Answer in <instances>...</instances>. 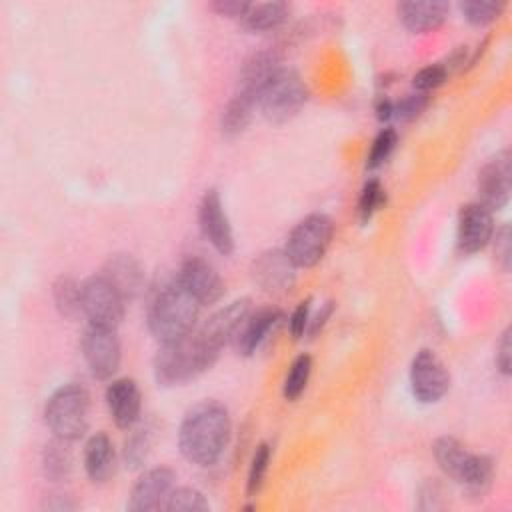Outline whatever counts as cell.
<instances>
[{
	"label": "cell",
	"mask_w": 512,
	"mask_h": 512,
	"mask_svg": "<svg viewBox=\"0 0 512 512\" xmlns=\"http://www.w3.org/2000/svg\"><path fill=\"white\" fill-rule=\"evenodd\" d=\"M176 472L168 466H154L144 470L134 482L128 498V510L152 512L164 510V504L174 490Z\"/></svg>",
	"instance_id": "obj_14"
},
{
	"label": "cell",
	"mask_w": 512,
	"mask_h": 512,
	"mask_svg": "<svg viewBox=\"0 0 512 512\" xmlns=\"http://www.w3.org/2000/svg\"><path fill=\"white\" fill-rule=\"evenodd\" d=\"M408 382L410 392L418 402L434 404L450 390V372L434 350L422 348L410 362Z\"/></svg>",
	"instance_id": "obj_10"
},
{
	"label": "cell",
	"mask_w": 512,
	"mask_h": 512,
	"mask_svg": "<svg viewBox=\"0 0 512 512\" xmlns=\"http://www.w3.org/2000/svg\"><path fill=\"white\" fill-rule=\"evenodd\" d=\"M252 280L268 294H286L296 282V266L280 248L260 252L250 266Z\"/></svg>",
	"instance_id": "obj_15"
},
{
	"label": "cell",
	"mask_w": 512,
	"mask_h": 512,
	"mask_svg": "<svg viewBox=\"0 0 512 512\" xmlns=\"http://www.w3.org/2000/svg\"><path fill=\"white\" fill-rule=\"evenodd\" d=\"M200 308L198 300L176 278H172L148 304V330L160 344L180 340L194 332Z\"/></svg>",
	"instance_id": "obj_2"
},
{
	"label": "cell",
	"mask_w": 512,
	"mask_h": 512,
	"mask_svg": "<svg viewBox=\"0 0 512 512\" xmlns=\"http://www.w3.org/2000/svg\"><path fill=\"white\" fill-rule=\"evenodd\" d=\"M426 106H428V94L414 90L410 94H404L398 102H394V118L402 122H410L418 118Z\"/></svg>",
	"instance_id": "obj_36"
},
{
	"label": "cell",
	"mask_w": 512,
	"mask_h": 512,
	"mask_svg": "<svg viewBox=\"0 0 512 512\" xmlns=\"http://www.w3.org/2000/svg\"><path fill=\"white\" fill-rule=\"evenodd\" d=\"M512 188V166H510V152L502 150L492 156L478 172L476 190L478 202L484 204L490 212L500 210L510 200Z\"/></svg>",
	"instance_id": "obj_13"
},
{
	"label": "cell",
	"mask_w": 512,
	"mask_h": 512,
	"mask_svg": "<svg viewBox=\"0 0 512 512\" xmlns=\"http://www.w3.org/2000/svg\"><path fill=\"white\" fill-rule=\"evenodd\" d=\"M218 354L210 350L196 330L180 340L166 342L154 354L152 370L158 386H182L216 362Z\"/></svg>",
	"instance_id": "obj_3"
},
{
	"label": "cell",
	"mask_w": 512,
	"mask_h": 512,
	"mask_svg": "<svg viewBox=\"0 0 512 512\" xmlns=\"http://www.w3.org/2000/svg\"><path fill=\"white\" fill-rule=\"evenodd\" d=\"M270 454H272V450L266 442L256 446L252 460H250L248 478H246V494L248 496H254L262 488L266 472H268V464H270Z\"/></svg>",
	"instance_id": "obj_33"
},
{
	"label": "cell",
	"mask_w": 512,
	"mask_h": 512,
	"mask_svg": "<svg viewBox=\"0 0 512 512\" xmlns=\"http://www.w3.org/2000/svg\"><path fill=\"white\" fill-rule=\"evenodd\" d=\"M448 76H450V74H448V70H446V66H444L442 62H432V64L420 68V70L414 74L412 86H414L416 92L428 94L430 90L442 86V84L448 80Z\"/></svg>",
	"instance_id": "obj_35"
},
{
	"label": "cell",
	"mask_w": 512,
	"mask_h": 512,
	"mask_svg": "<svg viewBox=\"0 0 512 512\" xmlns=\"http://www.w3.org/2000/svg\"><path fill=\"white\" fill-rule=\"evenodd\" d=\"M492 246H494V260L502 272L510 270L512 264V236H510V226L502 224L500 228H494L492 234Z\"/></svg>",
	"instance_id": "obj_37"
},
{
	"label": "cell",
	"mask_w": 512,
	"mask_h": 512,
	"mask_svg": "<svg viewBox=\"0 0 512 512\" xmlns=\"http://www.w3.org/2000/svg\"><path fill=\"white\" fill-rule=\"evenodd\" d=\"M150 448H152V430L146 426H140V428L132 426L122 448L124 464L132 470L144 466L148 460Z\"/></svg>",
	"instance_id": "obj_28"
},
{
	"label": "cell",
	"mask_w": 512,
	"mask_h": 512,
	"mask_svg": "<svg viewBox=\"0 0 512 512\" xmlns=\"http://www.w3.org/2000/svg\"><path fill=\"white\" fill-rule=\"evenodd\" d=\"M310 304H312L310 298L302 300V302L294 308V312L290 314V318H288L290 336H292L294 340H300V338H304V334H306L308 318H310Z\"/></svg>",
	"instance_id": "obj_38"
},
{
	"label": "cell",
	"mask_w": 512,
	"mask_h": 512,
	"mask_svg": "<svg viewBox=\"0 0 512 512\" xmlns=\"http://www.w3.org/2000/svg\"><path fill=\"white\" fill-rule=\"evenodd\" d=\"M376 118L380 122H388L390 118H394V102L388 98H380L376 104Z\"/></svg>",
	"instance_id": "obj_43"
},
{
	"label": "cell",
	"mask_w": 512,
	"mask_h": 512,
	"mask_svg": "<svg viewBox=\"0 0 512 512\" xmlns=\"http://www.w3.org/2000/svg\"><path fill=\"white\" fill-rule=\"evenodd\" d=\"M46 508L56 510V512H64V510H74L76 504L70 500V496H52L50 500H46Z\"/></svg>",
	"instance_id": "obj_42"
},
{
	"label": "cell",
	"mask_w": 512,
	"mask_h": 512,
	"mask_svg": "<svg viewBox=\"0 0 512 512\" xmlns=\"http://www.w3.org/2000/svg\"><path fill=\"white\" fill-rule=\"evenodd\" d=\"M290 14V6L282 0L272 2H250L246 14L238 20V24L248 32H268L276 30L286 22Z\"/></svg>",
	"instance_id": "obj_24"
},
{
	"label": "cell",
	"mask_w": 512,
	"mask_h": 512,
	"mask_svg": "<svg viewBox=\"0 0 512 512\" xmlns=\"http://www.w3.org/2000/svg\"><path fill=\"white\" fill-rule=\"evenodd\" d=\"M438 468L472 494H484L494 478V462L486 454H474L454 436H440L432 444Z\"/></svg>",
	"instance_id": "obj_4"
},
{
	"label": "cell",
	"mask_w": 512,
	"mask_h": 512,
	"mask_svg": "<svg viewBox=\"0 0 512 512\" xmlns=\"http://www.w3.org/2000/svg\"><path fill=\"white\" fill-rule=\"evenodd\" d=\"M68 444L70 442L54 436L42 450V472L52 482H60L70 476L72 452Z\"/></svg>",
	"instance_id": "obj_26"
},
{
	"label": "cell",
	"mask_w": 512,
	"mask_h": 512,
	"mask_svg": "<svg viewBox=\"0 0 512 512\" xmlns=\"http://www.w3.org/2000/svg\"><path fill=\"white\" fill-rule=\"evenodd\" d=\"M250 310H252L250 298L232 300L230 304L218 308L212 316H208V320H204V324L196 330V334L210 350L220 354V350L226 344L234 342V338H236L244 318L250 314Z\"/></svg>",
	"instance_id": "obj_12"
},
{
	"label": "cell",
	"mask_w": 512,
	"mask_h": 512,
	"mask_svg": "<svg viewBox=\"0 0 512 512\" xmlns=\"http://www.w3.org/2000/svg\"><path fill=\"white\" fill-rule=\"evenodd\" d=\"M174 278L198 300L200 306L216 304L224 294V282L218 270L202 256H188L182 260Z\"/></svg>",
	"instance_id": "obj_16"
},
{
	"label": "cell",
	"mask_w": 512,
	"mask_h": 512,
	"mask_svg": "<svg viewBox=\"0 0 512 512\" xmlns=\"http://www.w3.org/2000/svg\"><path fill=\"white\" fill-rule=\"evenodd\" d=\"M398 144V132L394 128H382L376 138L372 140V146H370V152L366 156V168L374 170L378 166H382L394 152Z\"/></svg>",
	"instance_id": "obj_32"
},
{
	"label": "cell",
	"mask_w": 512,
	"mask_h": 512,
	"mask_svg": "<svg viewBox=\"0 0 512 512\" xmlns=\"http://www.w3.org/2000/svg\"><path fill=\"white\" fill-rule=\"evenodd\" d=\"M250 2L246 0H216L210 4V8L220 14V16H226V18H234V20H240L246 10H248Z\"/></svg>",
	"instance_id": "obj_41"
},
{
	"label": "cell",
	"mask_w": 512,
	"mask_h": 512,
	"mask_svg": "<svg viewBox=\"0 0 512 512\" xmlns=\"http://www.w3.org/2000/svg\"><path fill=\"white\" fill-rule=\"evenodd\" d=\"M334 222L330 216L322 212H312L304 216L288 234L284 252L294 262L296 268H312L316 266L332 240Z\"/></svg>",
	"instance_id": "obj_7"
},
{
	"label": "cell",
	"mask_w": 512,
	"mask_h": 512,
	"mask_svg": "<svg viewBox=\"0 0 512 512\" xmlns=\"http://www.w3.org/2000/svg\"><path fill=\"white\" fill-rule=\"evenodd\" d=\"M280 68H282V58L276 48H262L250 54L240 68V76L234 92L244 94L256 102L262 88Z\"/></svg>",
	"instance_id": "obj_18"
},
{
	"label": "cell",
	"mask_w": 512,
	"mask_h": 512,
	"mask_svg": "<svg viewBox=\"0 0 512 512\" xmlns=\"http://www.w3.org/2000/svg\"><path fill=\"white\" fill-rule=\"evenodd\" d=\"M52 300L64 318H76L82 314V282L72 276H58L52 284Z\"/></svg>",
	"instance_id": "obj_27"
},
{
	"label": "cell",
	"mask_w": 512,
	"mask_h": 512,
	"mask_svg": "<svg viewBox=\"0 0 512 512\" xmlns=\"http://www.w3.org/2000/svg\"><path fill=\"white\" fill-rule=\"evenodd\" d=\"M106 406L114 424L122 430H130L142 412V394L132 378H116L106 388Z\"/></svg>",
	"instance_id": "obj_19"
},
{
	"label": "cell",
	"mask_w": 512,
	"mask_h": 512,
	"mask_svg": "<svg viewBox=\"0 0 512 512\" xmlns=\"http://www.w3.org/2000/svg\"><path fill=\"white\" fill-rule=\"evenodd\" d=\"M462 18L472 26H486L494 22L506 8L500 0H464L458 4Z\"/></svg>",
	"instance_id": "obj_30"
},
{
	"label": "cell",
	"mask_w": 512,
	"mask_h": 512,
	"mask_svg": "<svg viewBox=\"0 0 512 512\" xmlns=\"http://www.w3.org/2000/svg\"><path fill=\"white\" fill-rule=\"evenodd\" d=\"M80 350L96 380H110L122 362V346L114 328L88 324L82 332Z\"/></svg>",
	"instance_id": "obj_9"
},
{
	"label": "cell",
	"mask_w": 512,
	"mask_h": 512,
	"mask_svg": "<svg viewBox=\"0 0 512 512\" xmlns=\"http://www.w3.org/2000/svg\"><path fill=\"white\" fill-rule=\"evenodd\" d=\"M334 308H336V304H334L332 300H326L324 304H320V310H318L316 314H312V312H310L308 328H306V334H304V336H308V338L318 336V332H322L324 324L330 320V316H332Z\"/></svg>",
	"instance_id": "obj_40"
},
{
	"label": "cell",
	"mask_w": 512,
	"mask_h": 512,
	"mask_svg": "<svg viewBox=\"0 0 512 512\" xmlns=\"http://www.w3.org/2000/svg\"><path fill=\"white\" fill-rule=\"evenodd\" d=\"M124 306L126 300L100 272L82 282V314L88 324L116 330L124 318Z\"/></svg>",
	"instance_id": "obj_8"
},
{
	"label": "cell",
	"mask_w": 512,
	"mask_h": 512,
	"mask_svg": "<svg viewBox=\"0 0 512 512\" xmlns=\"http://www.w3.org/2000/svg\"><path fill=\"white\" fill-rule=\"evenodd\" d=\"M494 234V216L480 202H468L458 212L456 244L462 254H476L484 250Z\"/></svg>",
	"instance_id": "obj_17"
},
{
	"label": "cell",
	"mask_w": 512,
	"mask_h": 512,
	"mask_svg": "<svg viewBox=\"0 0 512 512\" xmlns=\"http://www.w3.org/2000/svg\"><path fill=\"white\" fill-rule=\"evenodd\" d=\"M310 372H312L310 354L302 352L290 362L288 372L284 376V384H282V394H284L286 400H296L306 390V384L310 380Z\"/></svg>",
	"instance_id": "obj_29"
},
{
	"label": "cell",
	"mask_w": 512,
	"mask_h": 512,
	"mask_svg": "<svg viewBox=\"0 0 512 512\" xmlns=\"http://www.w3.org/2000/svg\"><path fill=\"white\" fill-rule=\"evenodd\" d=\"M90 394L78 382H68L56 388L44 404V422L48 430L66 442L84 436L88 428Z\"/></svg>",
	"instance_id": "obj_5"
},
{
	"label": "cell",
	"mask_w": 512,
	"mask_h": 512,
	"mask_svg": "<svg viewBox=\"0 0 512 512\" xmlns=\"http://www.w3.org/2000/svg\"><path fill=\"white\" fill-rule=\"evenodd\" d=\"M308 100V86L302 76L282 66L258 94L256 106L262 116L272 124H284L292 120Z\"/></svg>",
	"instance_id": "obj_6"
},
{
	"label": "cell",
	"mask_w": 512,
	"mask_h": 512,
	"mask_svg": "<svg viewBox=\"0 0 512 512\" xmlns=\"http://www.w3.org/2000/svg\"><path fill=\"white\" fill-rule=\"evenodd\" d=\"M100 274L120 292V296L126 302L138 298L140 292L144 290V282H146L144 268L140 260L128 252L112 254L104 262Z\"/></svg>",
	"instance_id": "obj_20"
},
{
	"label": "cell",
	"mask_w": 512,
	"mask_h": 512,
	"mask_svg": "<svg viewBox=\"0 0 512 512\" xmlns=\"http://www.w3.org/2000/svg\"><path fill=\"white\" fill-rule=\"evenodd\" d=\"M84 472L94 484L108 482L116 472V450L108 434L96 432L84 444Z\"/></svg>",
	"instance_id": "obj_23"
},
{
	"label": "cell",
	"mask_w": 512,
	"mask_h": 512,
	"mask_svg": "<svg viewBox=\"0 0 512 512\" xmlns=\"http://www.w3.org/2000/svg\"><path fill=\"white\" fill-rule=\"evenodd\" d=\"M198 226L202 236L218 254L230 256L234 252V232L230 226V218L224 210L220 192L216 188H208L200 198Z\"/></svg>",
	"instance_id": "obj_11"
},
{
	"label": "cell",
	"mask_w": 512,
	"mask_h": 512,
	"mask_svg": "<svg viewBox=\"0 0 512 512\" xmlns=\"http://www.w3.org/2000/svg\"><path fill=\"white\" fill-rule=\"evenodd\" d=\"M232 434L230 412L218 400H202L188 408L178 428L180 454L196 466L216 464Z\"/></svg>",
	"instance_id": "obj_1"
},
{
	"label": "cell",
	"mask_w": 512,
	"mask_h": 512,
	"mask_svg": "<svg viewBox=\"0 0 512 512\" xmlns=\"http://www.w3.org/2000/svg\"><path fill=\"white\" fill-rule=\"evenodd\" d=\"M450 10V4L444 0H406L396 6V14L404 28L414 34L432 32L442 26Z\"/></svg>",
	"instance_id": "obj_22"
},
{
	"label": "cell",
	"mask_w": 512,
	"mask_h": 512,
	"mask_svg": "<svg viewBox=\"0 0 512 512\" xmlns=\"http://www.w3.org/2000/svg\"><path fill=\"white\" fill-rule=\"evenodd\" d=\"M496 368L500 374L508 376L512 372V334L510 328H506L500 334V340L496 344Z\"/></svg>",
	"instance_id": "obj_39"
},
{
	"label": "cell",
	"mask_w": 512,
	"mask_h": 512,
	"mask_svg": "<svg viewBox=\"0 0 512 512\" xmlns=\"http://www.w3.org/2000/svg\"><path fill=\"white\" fill-rule=\"evenodd\" d=\"M164 510L168 512H206L210 510V504L206 500V496L190 486H180L170 492Z\"/></svg>",
	"instance_id": "obj_31"
},
{
	"label": "cell",
	"mask_w": 512,
	"mask_h": 512,
	"mask_svg": "<svg viewBox=\"0 0 512 512\" xmlns=\"http://www.w3.org/2000/svg\"><path fill=\"white\" fill-rule=\"evenodd\" d=\"M280 322H282V312L276 308L266 306V308L250 310V314L244 318L232 342L234 348L238 350L240 356H254Z\"/></svg>",
	"instance_id": "obj_21"
},
{
	"label": "cell",
	"mask_w": 512,
	"mask_h": 512,
	"mask_svg": "<svg viewBox=\"0 0 512 512\" xmlns=\"http://www.w3.org/2000/svg\"><path fill=\"white\" fill-rule=\"evenodd\" d=\"M256 102L244 94L234 92L232 98L228 100V104L222 110L220 116V132L226 138H234L238 134H242L246 130V126L250 124L252 112H254Z\"/></svg>",
	"instance_id": "obj_25"
},
{
	"label": "cell",
	"mask_w": 512,
	"mask_h": 512,
	"mask_svg": "<svg viewBox=\"0 0 512 512\" xmlns=\"http://www.w3.org/2000/svg\"><path fill=\"white\" fill-rule=\"evenodd\" d=\"M386 202V192L382 188V182L378 178H370L366 180V184L362 186L360 198H358V214L362 222H368L372 218V214Z\"/></svg>",
	"instance_id": "obj_34"
}]
</instances>
